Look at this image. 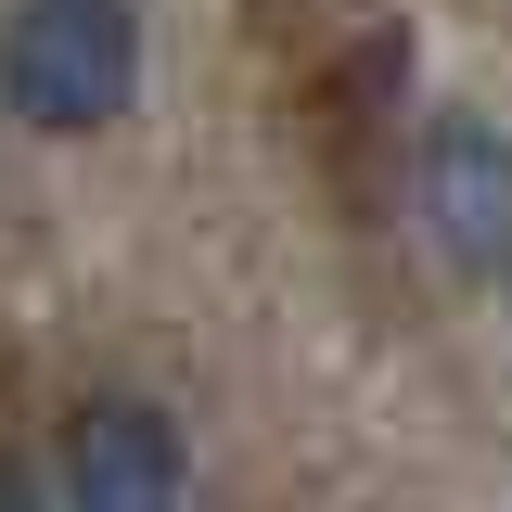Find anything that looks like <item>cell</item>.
I'll return each instance as SVG.
<instances>
[{
	"instance_id": "1",
	"label": "cell",
	"mask_w": 512,
	"mask_h": 512,
	"mask_svg": "<svg viewBox=\"0 0 512 512\" xmlns=\"http://www.w3.org/2000/svg\"><path fill=\"white\" fill-rule=\"evenodd\" d=\"M141 90V13L128 0H13L0 13V103L52 141H90V128L128 116Z\"/></svg>"
},
{
	"instance_id": "2",
	"label": "cell",
	"mask_w": 512,
	"mask_h": 512,
	"mask_svg": "<svg viewBox=\"0 0 512 512\" xmlns=\"http://www.w3.org/2000/svg\"><path fill=\"white\" fill-rule=\"evenodd\" d=\"M410 218L461 282H512V141L448 103L423 128V154H410Z\"/></svg>"
},
{
	"instance_id": "3",
	"label": "cell",
	"mask_w": 512,
	"mask_h": 512,
	"mask_svg": "<svg viewBox=\"0 0 512 512\" xmlns=\"http://www.w3.org/2000/svg\"><path fill=\"white\" fill-rule=\"evenodd\" d=\"M64 500L77 512H180L192 500V448L154 397H90L64 423Z\"/></svg>"
},
{
	"instance_id": "4",
	"label": "cell",
	"mask_w": 512,
	"mask_h": 512,
	"mask_svg": "<svg viewBox=\"0 0 512 512\" xmlns=\"http://www.w3.org/2000/svg\"><path fill=\"white\" fill-rule=\"evenodd\" d=\"M0 512H39V487H26V474H13V461H0Z\"/></svg>"
}]
</instances>
